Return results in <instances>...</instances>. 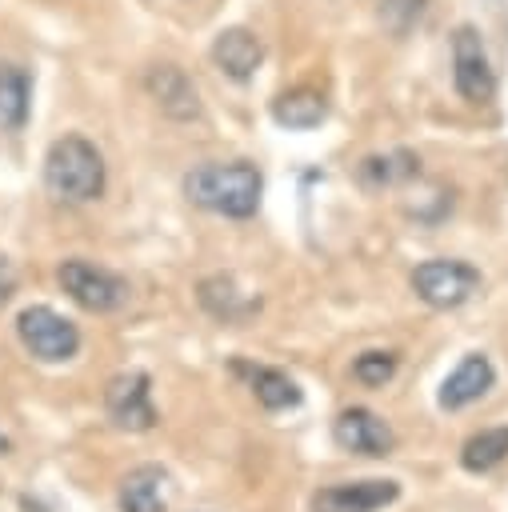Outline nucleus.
<instances>
[{
	"mask_svg": "<svg viewBox=\"0 0 508 512\" xmlns=\"http://www.w3.org/2000/svg\"><path fill=\"white\" fill-rule=\"evenodd\" d=\"M56 280H60V288H64L80 308H88V312H116V308H124L128 296H132V288H128L124 276H116V272H108V268H100V264H92V260H80V256L64 260L60 272H56Z\"/></svg>",
	"mask_w": 508,
	"mask_h": 512,
	"instance_id": "20e7f679",
	"label": "nucleus"
},
{
	"mask_svg": "<svg viewBox=\"0 0 508 512\" xmlns=\"http://www.w3.org/2000/svg\"><path fill=\"white\" fill-rule=\"evenodd\" d=\"M4 448H8V440H4V436H0V452H4Z\"/></svg>",
	"mask_w": 508,
	"mask_h": 512,
	"instance_id": "5701e85b",
	"label": "nucleus"
},
{
	"mask_svg": "<svg viewBox=\"0 0 508 512\" xmlns=\"http://www.w3.org/2000/svg\"><path fill=\"white\" fill-rule=\"evenodd\" d=\"M412 292L428 308H460L480 292V272L464 260H424L412 268Z\"/></svg>",
	"mask_w": 508,
	"mask_h": 512,
	"instance_id": "39448f33",
	"label": "nucleus"
},
{
	"mask_svg": "<svg viewBox=\"0 0 508 512\" xmlns=\"http://www.w3.org/2000/svg\"><path fill=\"white\" fill-rule=\"evenodd\" d=\"M500 460H508V428H484L472 440H464V448H460V464L468 472H488Z\"/></svg>",
	"mask_w": 508,
	"mask_h": 512,
	"instance_id": "a211bd4d",
	"label": "nucleus"
},
{
	"mask_svg": "<svg viewBox=\"0 0 508 512\" xmlns=\"http://www.w3.org/2000/svg\"><path fill=\"white\" fill-rule=\"evenodd\" d=\"M272 116H276V124L304 132V128H316L328 116V104H324V96L316 88H292V92L276 96Z\"/></svg>",
	"mask_w": 508,
	"mask_h": 512,
	"instance_id": "f3484780",
	"label": "nucleus"
},
{
	"mask_svg": "<svg viewBox=\"0 0 508 512\" xmlns=\"http://www.w3.org/2000/svg\"><path fill=\"white\" fill-rule=\"evenodd\" d=\"M396 352H364V356H356V364H352V376L364 384V388H384L392 376H396Z\"/></svg>",
	"mask_w": 508,
	"mask_h": 512,
	"instance_id": "aec40b11",
	"label": "nucleus"
},
{
	"mask_svg": "<svg viewBox=\"0 0 508 512\" xmlns=\"http://www.w3.org/2000/svg\"><path fill=\"white\" fill-rule=\"evenodd\" d=\"M416 172H420V160L408 148H396L384 156H364L356 168L364 188H396V184H408Z\"/></svg>",
	"mask_w": 508,
	"mask_h": 512,
	"instance_id": "dca6fc26",
	"label": "nucleus"
},
{
	"mask_svg": "<svg viewBox=\"0 0 508 512\" xmlns=\"http://www.w3.org/2000/svg\"><path fill=\"white\" fill-rule=\"evenodd\" d=\"M12 292H16V272H12V264L0 256V308L12 300Z\"/></svg>",
	"mask_w": 508,
	"mask_h": 512,
	"instance_id": "4be33fe9",
	"label": "nucleus"
},
{
	"mask_svg": "<svg viewBox=\"0 0 508 512\" xmlns=\"http://www.w3.org/2000/svg\"><path fill=\"white\" fill-rule=\"evenodd\" d=\"M260 60H264V44L248 28H224L212 40V64L228 80H252V72L260 68Z\"/></svg>",
	"mask_w": 508,
	"mask_h": 512,
	"instance_id": "9b49d317",
	"label": "nucleus"
},
{
	"mask_svg": "<svg viewBox=\"0 0 508 512\" xmlns=\"http://www.w3.org/2000/svg\"><path fill=\"white\" fill-rule=\"evenodd\" d=\"M492 380H496V372H492L488 356H480V352L464 356V360L448 372V380L440 384V408L456 412V408H464V404L480 400V396L492 388Z\"/></svg>",
	"mask_w": 508,
	"mask_h": 512,
	"instance_id": "f8f14e48",
	"label": "nucleus"
},
{
	"mask_svg": "<svg viewBox=\"0 0 508 512\" xmlns=\"http://www.w3.org/2000/svg\"><path fill=\"white\" fill-rule=\"evenodd\" d=\"M16 336H20V344H24L36 360H44V364H64V360H72L76 348H80L76 324H72L68 316H60L56 308H48V304L24 308V312L16 316Z\"/></svg>",
	"mask_w": 508,
	"mask_h": 512,
	"instance_id": "7ed1b4c3",
	"label": "nucleus"
},
{
	"mask_svg": "<svg viewBox=\"0 0 508 512\" xmlns=\"http://www.w3.org/2000/svg\"><path fill=\"white\" fill-rule=\"evenodd\" d=\"M104 408L108 420L124 432H148L156 424V408H152V384L144 372H120L108 380L104 392Z\"/></svg>",
	"mask_w": 508,
	"mask_h": 512,
	"instance_id": "0eeeda50",
	"label": "nucleus"
},
{
	"mask_svg": "<svg viewBox=\"0 0 508 512\" xmlns=\"http://www.w3.org/2000/svg\"><path fill=\"white\" fill-rule=\"evenodd\" d=\"M144 88L160 104L164 116H172V120L200 116V92H196V84H192V76L184 68H176V64H152L148 76H144Z\"/></svg>",
	"mask_w": 508,
	"mask_h": 512,
	"instance_id": "9d476101",
	"label": "nucleus"
},
{
	"mask_svg": "<svg viewBox=\"0 0 508 512\" xmlns=\"http://www.w3.org/2000/svg\"><path fill=\"white\" fill-rule=\"evenodd\" d=\"M200 304H204L212 316H220V320H244V316L256 308L252 296H236V288H232L228 276L204 280V284H200Z\"/></svg>",
	"mask_w": 508,
	"mask_h": 512,
	"instance_id": "6ab92c4d",
	"label": "nucleus"
},
{
	"mask_svg": "<svg viewBox=\"0 0 508 512\" xmlns=\"http://www.w3.org/2000/svg\"><path fill=\"white\" fill-rule=\"evenodd\" d=\"M44 184L64 204H88L104 192V156L84 136H60L44 156Z\"/></svg>",
	"mask_w": 508,
	"mask_h": 512,
	"instance_id": "f03ea898",
	"label": "nucleus"
},
{
	"mask_svg": "<svg viewBox=\"0 0 508 512\" xmlns=\"http://www.w3.org/2000/svg\"><path fill=\"white\" fill-rule=\"evenodd\" d=\"M400 496L396 480H352V484H328L312 496V512H376Z\"/></svg>",
	"mask_w": 508,
	"mask_h": 512,
	"instance_id": "1a4fd4ad",
	"label": "nucleus"
},
{
	"mask_svg": "<svg viewBox=\"0 0 508 512\" xmlns=\"http://www.w3.org/2000/svg\"><path fill=\"white\" fill-rule=\"evenodd\" d=\"M32 80L20 64H0V132H20L28 124Z\"/></svg>",
	"mask_w": 508,
	"mask_h": 512,
	"instance_id": "2eb2a0df",
	"label": "nucleus"
},
{
	"mask_svg": "<svg viewBox=\"0 0 508 512\" xmlns=\"http://www.w3.org/2000/svg\"><path fill=\"white\" fill-rule=\"evenodd\" d=\"M260 172L248 160H232V164H200L184 176V196L196 208H208L216 216H232L244 220L260 208Z\"/></svg>",
	"mask_w": 508,
	"mask_h": 512,
	"instance_id": "f257e3e1",
	"label": "nucleus"
},
{
	"mask_svg": "<svg viewBox=\"0 0 508 512\" xmlns=\"http://www.w3.org/2000/svg\"><path fill=\"white\" fill-rule=\"evenodd\" d=\"M376 4H380V20L392 32H408L424 12V0H376Z\"/></svg>",
	"mask_w": 508,
	"mask_h": 512,
	"instance_id": "412c9836",
	"label": "nucleus"
},
{
	"mask_svg": "<svg viewBox=\"0 0 508 512\" xmlns=\"http://www.w3.org/2000/svg\"><path fill=\"white\" fill-rule=\"evenodd\" d=\"M452 80L468 104H488L496 96V72H492L488 48L472 24H460L452 32Z\"/></svg>",
	"mask_w": 508,
	"mask_h": 512,
	"instance_id": "423d86ee",
	"label": "nucleus"
},
{
	"mask_svg": "<svg viewBox=\"0 0 508 512\" xmlns=\"http://www.w3.org/2000/svg\"><path fill=\"white\" fill-rule=\"evenodd\" d=\"M332 440L344 452H356V456H388L392 444H396L388 420L376 416V412H368V408H344L332 420Z\"/></svg>",
	"mask_w": 508,
	"mask_h": 512,
	"instance_id": "6e6552de",
	"label": "nucleus"
},
{
	"mask_svg": "<svg viewBox=\"0 0 508 512\" xmlns=\"http://www.w3.org/2000/svg\"><path fill=\"white\" fill-rule=\"evenodd\" d=\"M236 372L248 376L252 396H256L268 412H280V408L300 404V388H296V380H292L288 372H280V368H260V364H236Z\"/></svg>",
	"mask_w": 508,
	"mask_h": 512,
	"instance_id": "4468645a",
	"label": "nucleus"
},
{
	"mask_svg": "<svg viewBox=\"0 0 508 512\" xmlns=\"http://www.w3.org/2000/svg\"><path fill=\"white\" fill-rule=\"evenodd\" d=\"M168 504V472L156 464H140L120 480V512H164Z\"/></svg>",
	"mask_w": 508,
	"mask_h": 512,
	"instance_id": "ddd939ff",
	"label": "nucleus"
}]
</instances>
